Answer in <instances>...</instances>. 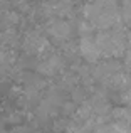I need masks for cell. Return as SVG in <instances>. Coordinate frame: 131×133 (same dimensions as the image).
<instances>
[{"label": "cell", "instance_id": "cell-1", "mask_svg": "<svg viewBox=\"0 0 131 133\" xmlns=\"http://www.w3.org/2000/svg\"><path fill=\"white\" fill-rule=\"evenodd\" d=\"M66 66V61H64V56L62 54H50L49 57L42 59V61L37 64V72L39 74H44V76H56L59 71H62Z\"/></svg>", "mask_w": 131, "mask_h": 133}, {"label": "cell", "instance_id": "cell-2", "mask_svg": "<svg viewBox=\"0 0 131 133\" xmlns=\"http://www.w3.org/2000/svg\"><path fill=\"white\" fill-rule=\"evenodd\" d=\"M46 32L49 34L52 39L64 42V41H67L69 37H71L72 29H71V24H69L67 20H64V19H50L49 22L46 24Z\"/></svg>", "mask_w": 131, "mask_h": 133}, {"label": "cell", "instance_id": "cell-3", "mask_svg": "<svg viewBox=\"0 0 131 133\" xmlns=\"http://www.w3.org/2000/svg\"><path fill=\"white\" fill-rule=\"evenodd\" d=\"M79 52H81V56L88 62H98L99 59H101L99 51H98L96 42H94V37H92V36L81 37V42H79Z\"/></svg>", "mask_w": 131, "mask_h": 133}, {"label": "cell", "instance_id": "cell-4", "mask_svg": "<svg viewBox=\"0 0 131 133\" xmlns=\"http://www.w3.org/2000/svg\"><path fill=\"white\" fill-rule=\"evenodd\" d=\"M89 103H91V106H92L94 116H108L109 110H111L109 101L104 98V94H94V96L89 99Z\"/></svg>", "mask_w": 131, "mask_h": 133}, {"label": "cell", "instance_id": "cell-5", "mask_svg": "<svg viewBox=\"0 0 131 133\" xmlns=\"http://www.w3.org/2000/svg\"><path fill=\"white\" fill-rule=\"evenodd\" d=\"M106 84L113 89H125L126 91L129 88V76L123 71L114 72L113 76H109V78L106 79Z\"/></svg>", "mask_w": 131, "mask_h": 133}, {"label": "cell", "instance_id": "cell-6", "mask_svg": "<svg viewBox=\"0 0 131 133\" xmlns=\"http://www.w3.org/2000/svg\"><path fill=\"white\" fill-rule=\"evenodd\" d=\"M111 118L116 125H121L126 128L131 127V110L128 108H114L111 111Z\"/></svg>", "mask_w": 131, "mask_h": 133}, {"label": "cell", "instance_id": "cell-7", "mask_svg": "<svg viewBox=\"0 0 131 133\" xmlns=\"http://www.w3.org/2000/svg\"><path fill=\"white\" fill-rule=\"evenodd\" d=\"M20 22V15L17 12H2L0 14V29H13L17 24Z\"/></svg>", "mask_w": 131, "mask_h": 133}, {"label": "cell", "instance_id": "cell-8", "mask_svg": "<svg viewBox=\"0 0 131 133\" xmlns=\"http://www.w3.org/2000/svg\"><path fill=\"white\" fill-rule=\"evenodd\" d=\"M54 113H56V106H52L47 99H42L40 104L37 106V116H39L40 120H47V118L52 116Z\"/></svg>", "mask_w": 131, "mask_h": 133}, {"label": "cell", "instance_id": "cell-9", "mask_svg": "<svg viewBox=\"0 0 131 133\" xmlns=\"http://www.w3.org/2000/svg\"><path fill=\"white\" fill-rule=\"evenodd\" d=\"M121 22L131 27V0H123V9H121Z\"/></svg>", "mask_w": 131, "mask_h": 133}, {"label": "cell", "instance_id": "cell-10", "mask_svg": "<svg viewBox=\"0 0 131 133\" xmlns=\"http://www.w3.org/2000/svg\"><path fill=\"white\" fill-rule=\"evenodd\" d=\"M106 128H108V133H129V128L121 127V125H116V123L106 125Z\"/></svg>", "mask_w": 131, "mask_h": 133}, {"label": "cell", "instance_id": "cell-11", "mask_svg": "<svg viewBox=\"0 0 131 133\" xmlns=\"http://www.w3.org/2000/svg\"><path fill=\"white\" fill-rule=\"evenodd\" d=\"M62 84L69 89H74L76 88V78L74 74H64L62 76Z\"/></svg>", "mask_w": 131, "mask_h": 133}, {"label": "cell", "instance_id": "cell-12", "mask_svg": "<svg viewBox=\"0 0 131 133\" xmlns=\"http://www.w3.org/2000/svg\"><path fill=\"white\" fill-rule=\"evenodd\" d=\"M82 103L84 101V88H74L72 89V103Z\"/></svg>", "mask_w": 131, "mask_h": 133}, {"label": "cell", "instance_id": "cell-13", "mask_svg": "<svg viewBox=\"0 0 131 133\" xmlns=\"http://www.w3.org/2000/svg\"><path fill=\"white\" fill-rule=\"evenodd\" d=\"M7 121L12 123V125H19V123H22V115L20 113H12L9 118H7Z\"/></svg>", "mask_w": 131, "mask_h": 133}, {"label": "cell", "instance_id": "cell-14", "mask_svg": "<svg viewBox=\"0 0 131 133\" xmlns=\"http://www.w3.org/2000/svg\"><path fill=\"white\" fill-rule=\"evenodd\" d=\"M62 110L66 115H74L76 113V104L74 103H62Z\"/></svg>", "mask_w": 131, "mask_h": 133}, {"label": "cell", "instance_id": "cell-15", "mask_svg": "<svg viewBox=\"0 0 131 133\" xmlns=\"http://www.w3.org/2000/svg\"><path fill=\"white\" fill-rule=\"evenodd\" d=\"M123 101H125V103L131 108V86L125 91V94H123Z\"/></svg>", "mask_w": 131, "mask_h": 133}, {"label": "cell", "instance_id": "cell-16", "mask_svg": "<svg viewBox=\"0 0 131 133\" xmlns=\"http://www.w3.org/2000/svg\"><path fill=\"white\" fill-rule=\"evenodd\" d=\"M126 54H131V30L126 34Z\"/></svg>", "mask_w": 131, "mask_h": 133}, {"label": "cell", "instance_id": "cell-17", "mask_svg": "<svg viewBox=\"0 0 131 133\" xmlns=\"http://www.w3.org/2000/svg\"><path fill=\"white\" fill-rule=\"evenodd\" d=\"M10 133H29V130H27L25 127H15Z\"/></svg>", "mask_w": 131, "mask_h": 133}, {"label": "cell", "instance_id": "cell-18", "mask_svg": "<svg viewBox=\"0 0 131 133\" xmlns=\"http://www.w3.org/2000/svg\"><path fill=\"white\" fill-rule=\"evenodd\" d=\"M79 133H88V130H81V131H79Z\"/></svg>", "mask_w": 131, "mask_h": 133}]
</instances>
